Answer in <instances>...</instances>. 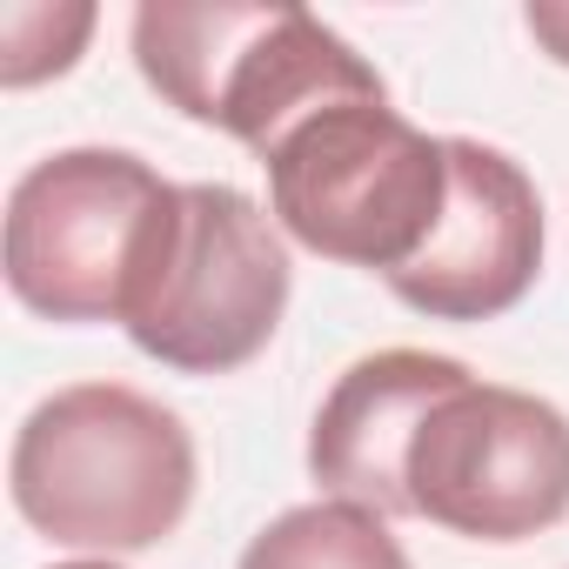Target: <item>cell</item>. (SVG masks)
Wrapping results in <instances>:
<instances>
[{"label": "cell", "instance_id": "1", "mask_svg": "<svg viewBox=\"0 0 569 569\" xmlns=\"http://www.w3.org/2000/svg\"><path fill=\"white\" fill-rule=\"evenodd\" d=\"M268 214L322 261L402 274L449 208V134H422L389 88H349L296 114L261 154Z\"/></svg>", "mask_w": 569, "mask_h": 569}, {"label": "cell", "instance_id": "2", "mask_svg": "<svg viewBox=\"0 0 569 569\" xmlns=\"http://www.w3.org/2000/svg\"><path fill=\"white\" fill-rule=\"evenodd\" d=\"M8 489L21 522L48 542L134 556L181 529L194 502V436L128 382H74L21 422Z\"/></svg>", "mask_w": 569, "mask_h": 569}, {"label": "cell", "instance_id": "3", "mask_svg": "<svg viewBox=\"0 0 569 569\" xmlns=\"http://www.w3.org/2000/svg\"><path fill=\"white\" fill-rule=\"evenodd\" d=\"M134 68L168 108L234 134L248 154L316 101L382 81L309 8L268 0H148L134 8Z\"/></svg>", "mask_w": 569, "mask_h": 569}, {"label": "cell", "instance_id": "4", "mask_svg": "<svg viewBox=\"0 0 569 569\" xmlns=\"http://www.w3.org/2000/svg\"><path fill=\"white\" fill-rule=\"evenodd\" d=\"M181 181L128 148H61L8 194V289L48 322H128L174 228Z\"/></svg>", "mask_w": 569, "mask_h": 569}, {"label": "cell", "instance_id": "5", "mask_svg": "<svg viewBox=\"0 0 569 569\" xmlns=\"http://www.w3.org/2000/svg\"><path fill=\"white\" fill-rule=\"evenodd\" d=\"M289 289L296 274L274 214L228 181H181L174 228L121 329L174 376H234L274 342Z\"/></svg>", "mask_w": 569, "mask_h": 569}, {"label": "cell", "instance_id": "6", "mask_svg": "<svg viewBox=\"0 0 569 569\" xmlns=\"http://www.w3.org/2000/svg\"><path fill=\"white\" fill-rule=\"evenodd\" d=\"M409 516L469 542H529L569 516V416L529 389L456 376L402 456Z\"/></svg>", "mask_w": 569, "mask_h": 569}, {"label": "cell", "instance_id": "7", "mask_svg": "<svg viewBox=\"0 0 569 569\" xmlns=\"http://www.w3.org/2000/svg\"><path fill=\"white\" fill-rule=\"evenodd\" d=\"M542 268L536 181L489 141L449 134V208L429 248L389 274V296L429 322H496Z\"/></svg>", "mask_w": 569, "mask_h": 569}, {"label": "cell", "instance_id": "8", "mask_svg": "<svg viewBox=\"0 0 569 569\" xmlns=\"http://www.w3.org/2000/svg\"><path fill=\"white\" fill-rule=\"evenodd\" d=\"M456 376H469V362L429 356V349H376V356L349 362L316 409L309 476L336 502H362L376 516H409L402 456H409V436L422 429L429 402Z\"/></svg>", "mask_w": 569, "mask_h": 569}, {"label": "cell", "instance_id": "9", "mask_svg": "<svg viewBox=\"0 0 569 569\" xmlns=\"http://www.w3.org/2000/svg\"><path fill=\"white\" fill-rule=\"evenodd\" d=\"M234 569H416L409 549L389 536V516L362 509V502H302L281 509Z\"/></svg>", "mask_w": 569, "mask_h": 569}, {"label": "cell", "instance_id": "10", "mask_svg": "<svg viewBox=\"0 0 569 569\" xmlns=\"http://www.w3.org/2000/svg\"><path fill=\"white\" fill-rule=\"evenodd\" d=\"M94 28V8H8L0 34H8V61H0V81L8 88H34L48 74H68L81 41Z\"/></svg>", "mask_w": 569, "mask_h": 569}, {"label": "cell", "instance_id": "11", "mask_svg": "<svg viewBox=\"0 0 569 569\" xmlns=\"http://www.w3.org/2000/svg\"><path fill=\"white\" fill-rule=\"evenodd\" d=\"M529 34L549 48V61H562L569 68V0H529Z\"/></svg>", "mask_w": 569, "mask_h": 569}, {"label": "cell", "instance_id": "12", "mask_svg": "<svg viewBox=\"0 0 569 569\" xmlns=\"http://www.w3.org/2000/svg\"><path fill=\"white\" fill-rule=\"evenodd\" d=\"M54 569H121V562H54Z\"/></svg>", "mask_w": 569, "mask_h": 569}]
</instances>
